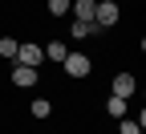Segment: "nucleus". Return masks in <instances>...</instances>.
<instances>
[{
  "label": "nucleus",
  "mask_w": 146,
  "mask_h": 134,
  "mask_svg": "<svg viewBox=\"0 0 146 134\" xmlns=\"http://www.w3.org/2000/svg\"><path fill=\"white\" fill-rule=\"evenodd\" d=\"M122 21V8L114 4V0H98V8H94V25L98 29H114Z\"/></svg>",
  "instance_id": "obj_1"
},
{
  "label": "nucleus",
  "mask_w": 146,
  "mask_h": 134,
  "mask_svg": "<svg viewBox=\"0 0 146 134\" xmlns=\"http://www.w3.org/2000/svg\"><path fill=\"white\" fill-rule=\"evenodd\" d=\"M65 53H69V45H65V41H49V49H45V57H49V61H57V65L65 61Z\"/></svg>",
  "instance_id": "obj_7"
},
{
  "label": "nucleus",
  "mask_w": 146,
  "mask_h": 134,
  "mask_svg": "<svg viewBox=\"0 0 146 134\" xmlns=\"http://www.w3.org/2000/svg\"><path fill=\"white\" fill-rule=\"evenodd\" d=\"M16 49H21V41H16V37H0V57L16 61Z\"/></svg>",
  "instance_id": "obj_8"
},
{
  "label": "nucleus",
  "mask_w": 146,
  "mask_h": 134,
  "mask_svg": "<svg viewBox=\"0 0 146 134\" xmlns=\"http://www.w3.org/2000/svg\"><path fill=\"white\" fill-rule=\"evenodd\" d=\"M36 77H41V73H36L33 65H16V61H12V85H16V89H33Z\"/></svg>",
  "instance_id": "obj_4"
},
{
  "label": "nucleus",
  "mask_w": 146,
  "mask_h": 134,
  "mask_svg": "<svg viewBox=\"0 0 146 134\" xmlns=\"http://www.w3.org/2000/svg\"><path fill=\"white\" fill-rule=\"evenodd\" d=\"M29 110H33V118H49V114H53V106H49L45 98H36V102H33Z\"/></svg>",
  "instance_id": "obj_10"
},
{
  "label": "nucleus",
  "mask_w": 146,
  "mask_h": 134,
  "mask_svg": "<svg viewBox=\"0 0 146 134\" xmlns=\"http://www.w3.org/2000/svg\"><path fill=\"white\" fill-rule=\"evenodd\" d=\"M106 114H110V118H126V98H114V93H110V102H106Z\"/></svg>",
  "instance_id": "obj_9"
},
{
  "label": "nucleus",
  "mask_w": 146,
  "mask_h": 134,
  "mask_svg": "<svg viewBox=\"0 0 146 134\" xmlns=\"http://www.w3.org/2000/svg\"><path fill=\"white\" fill-rule=\"evenodd\" d=\"M45 61V53H41V45H21V49H16V65H41Z\"/></svg>",
  "instance_id": "obj_6"
},
{
  "label": "nucleus",
  "mask_w": 146,
  "mask_h": 134,
  "mask_svg": "<svg viewBox=\"0 0 146 134\" xmlns=\"http://www.w3.org/2000/svg\"><path fill=\"white\" fill-rule=\"evenodd\" d=\"M61 69L69 73V77H89V69H94V61H89L85 53H65V61H61Z\"/></svg>",
  "instance_id": "obj_2"
},
{
  "label": "nucleus",
  "mask_w": 146,
  "mask_h": 134,
  "mask_svg": "<svg viewBox=\"0 0 146 134\" xmlns=\"http://www.w3.org/2000/svg\"><path fill=\"white\" fill-rule=\"evenodd\" d=\"M134 93H138V77H134V73H114V98L130 102Z\"/></svg>",
  "instance_id": "obj_3"
},
{
  "label": "nucleus",
  "mask_w": 146,
  "mask_h": 134,
  "mask_svg": "<svg viewBox=\"0 0 146 134\" xmlns=\"http://www.w3.org/2000/svg\"><path fill=\"white\" fill-rule=\"evenodd\" d=\"M73 21L77 25H94V8H98V0H73Z\"/></svg>",
  "instance_id": "obj_5"
},
{
  "label": "nucleus",
  "mask_w": 146,
  "mask_h": 134,
  "mask_svg": "<svg viewBox=\"0 0 146 134\" xmlns=\"http://www.w3.org/2000/svg\"><path fill=\"white\" fill-rule=\"evenodd\" d=\"M118 134H142V126H138V122H130V118H122V126H118Z\"/></svg>",
  "instance_id": "obj_12"
},
{
  "label": "nucleus",
  "mask_w": 146,
  "mask_h": 134,
  "mask_svg": "<svg viewBox=\"0 0 146 134\" xmlns=\"http://www.w3.org/2000/svg\"><path fill=\"white\" fill-rule=\"evenodd\" d=\"M69 4H73V0H49V12L53 16H69Z\"/></svg>",
  "instance_id": "obj_11"
}]
</instances>
